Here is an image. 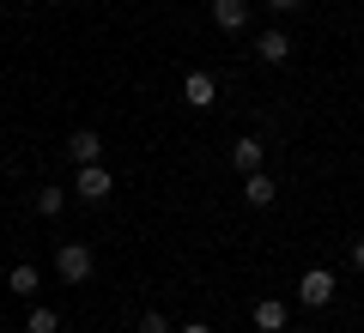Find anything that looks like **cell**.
<instances>
[{"label":"cell","mask_w":364,"mask_h":333,"mask_svg":"<svg viewBox=\"0 0 364 333\" xmlns=\"http://www.w3.org/2000/svg\"><path fill=\"white\" fill-rule=\"evenodd\" d=\"M243 200L255 206V212H261V206H273V200H279V188H273V176H261V170H255V176H243Z\"/></svg>","instance_id":"cell-9"},{"label":"cell","mask_w":364,"mask_h":333,"mask_svg":"<svg viewBox=\"0 0 364 333\" xmlns=\"http://www.w3.org/2000/svg\"><path fill=\"white\" fill-rule=\"evenodd\" d=\"M67 158H73V164H104V140L91 128H79L73 140H67Z\"/></svg>","instance_id":"cell-5"},{"label":"cell","mask_w":364,"mask_h":333,"mask_svg":"<svg viewBox=\"0 0 364 333\" xmlns=\"http://www.w3.org/2000/svg\"><path fill=\"white\" fill-rule=\"evenodd\" d=\"M140 333H170V321H164V315L152 309V315H140Z\"/></svg>","instance_id":"cell-14"},{"label":"cell","mask_w":364,"mask_h":333,"mask_svg":"<svg viewBox=\"0 0 364 333\" xmlns=\"http://www.w3.org/2000/svg\"><path fill=\"white\" fill-rule=\"evenodd\" d=\"M25 333H61V315H55V309H31Z\"/></svg>","instance_id":"cell-13"},{"label":"cell","mask_w":364,"mask_h":333,"mask_svg":"<svg viewBox=\"0 0 364 333\" xmlns=\"http://www.w3.org/2000/svg\"><path fill=\"white\" fill-rule=\"evenodd\" d=\"M109 188H116L109 164H79V176H73V194H79V200H109Z\"/></svg>","instance_id":"cell-2"},{"label":"cell","mask_w":364,"mask_h":333,"mask_svg":"<svg viewBox=\"0 0 364 333\" xmlns=\"http://www.w3.org/2000/svg\"><path fill=\"white\" fill-rule=\"evenodd\" d=\"M55 273L67 285H85L91 279V249L85 243H55Z\"/></svg>","instance_id":"cell-1"},{"label":"cell","mask_w":364,"mask_h":333,"mask_svg":"<svg viewBox=\"0 0 364 333\" xmlns=\"http://www.w3.org/2000/svg\"><path fill=\"white\" fill-rule=\"evenodd\" d=\"M352 267H358V273H364V243H352Z\"/></svg>","instance_id":"cell-16"},{"label":"cell","mask_w":364,"mask_h":333,"mask_svg":"<svg viewBox=\"0 0 364 333\" xmlns=\"http://www.w3.org/2000/svg\"><path fill=\"white\" fill-rule=\"evenodd\" d=\"M6 285H13V297H31V291H37V267H31V261H18V267L6 273Z\"/></svg>","instance_id":"cell-11"},{"label":"cell","mask_w":364,"mask_h":333,"mask_svg":"<svg viewBox=\"0 0 364 333\" xmlns=\"http://www.w3.org/2000/svg\"><path fill=\"white\" fill-rule=\"evenodd\" d=\"M255 333H286V303L279 297H261L255 303Z\"/></svg>","instance_id":"cell-8"},{"label":"cell","mask_w":364,"mask_h":333,"mask_svg":"<svg viewBox=\"0 0 364 333\" xmlns=\"http://www.w3.org/2000/svg\"><path fill=\"white\" fill-rule=\"evenodd\" d=\"M182 333H213V327H207V321H188V327H182Z\"/></svg>","instance_id":"cell-17"},{"label":"cell","mask_w":364,"mask_h":333,"mask_svg":"<svg viewBox=\"0 0 364 333\" xmlns=\"http://www.w3.org/2000/svg\"><path fill=\"white\" fill-rule=\"evenodd\" d=\"M255 55H261L267 67L291 61V37H286V31H261V37H255Z\"/></svg>","instance_id":"cell-6"},{"label":"cell","mask_w":364,"mask_h":333,"mask_svg":"<svg viewBox=\"0 0 364 333\" xmlns=\"http://www.w3.org/2000/svg\"><path fill=\"white\" fill-rule=\"evenodd\" d=\"M298 333H310V327H298Z\"/></svg>","instance_id":"cell-18"},{"label":"cell","mask_w":364,"mask_h":333,"mask_svg":"<svg viewBox=\"0 0 364 333\" xmlns=\"http://www.w3.org/2000/svg\"><path fill=\"white\" fill-rule=\"evenodd\" d=\"M298 297H304V309H328V303H334V273L310 267V273H304V285H298Z\"/></svg>","instance_id":"cell-3"},{"label":"cell","mask_w":364,"mask_h":333,"mask_svg":"<svg viewBox=\"0 0 364 333\" xmlns=\"http://www.w3.org/2000/svg\"><path fill=\"white\" fill-rule=\"evenodd\" d=\"M261 158H267V146H261V140H237V146H231V164L243 170V176H255Z\"/></svg>","instance_id":"cell-10"},{"label":"cell","mask_w":364,"mask_h":333,"mask_svg":"<svg viewBox=\"0 0 364 333\" xmlns=\"http://www.w3.org/2000/svg\"><path fill=\"white\" fill-rule=\"evenodd\" d=\"M273 13H304V0H267Z\"/></svg>","instance_id":"cell-15"},{"label":"cell","mask_w":364,"mask_h":333,"mask_svg":"<svg viewBox=\"0 0 364 333\" xmlns=\"http://www.w3.org/2000/svg\"><path fill=\"white\" fill-rule=\"evenodd\" d=\"M31 206H37L43 218H55V212L67 206V194H61V188H37V194H31Z\"/></svg>","instance_id":"cell-12"},{"label":"cell","mask_w":364,"mask_h":333,"mask_svg":"<svg viewBox=\"0 0 364 333\" xmlns=\"http://www.w3.org/2000/svg\"><path fill=\"white\" fill-rule=\"evenodd\" d=\"M213 25L219 31H243L249 25V0H213Z\"/></svg>","instance_id":"cell-7"},{"label":"cell","mask_w":364,"mask_h":333,"mask_svg":"<svg viewBox=\"0 0 364 333\" xmlns=\"http://www.w3.org/2000/svg\"><path fill=\"white\" fill-rule=\"evenodd\" d=\"M182 103H188V109H213V103H219V85H213L207 73H188L182 79Z\"/></svg>","instance_id":"cell-4"}]
</instances>
